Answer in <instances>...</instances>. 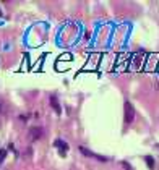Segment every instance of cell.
<instances>
[{"mask_svg": "<svg viewBox=\"0 0 159 170\" xmlns=\"http://www.w3.org/2000/svg\"><path fill=\"white\" fill-rule=\"evenodd\" d=\"M50 107L55 110V113H58V115L62 113V107H60V104H58L57 97H50Z\"/></svg>", "mask_w": 159, "mask_h": 170, "instance_id": "5", "label": "cell"}, {"mask_svg": "<svg viewBox=\"0 0 159 170\" xmlns=\"http://www.w3.org/2000/svg\"><path fill=\"white\" fill-rule=\"evenodd\" d=\"M122 165H124V169H125V170H133V169L130 167L128 164H127V162H122Z\"/></svg>", "mask_w": 159, "mask_h": 170, "instance_id": "8", "label": "cell"}, {"mask_svg": "<svg viewBox=\"0 0 159 170\" xmlns=\"http://www.w3.org/2000/svg\"><path fill=\"white\" fill-rule=\"evenodd\" d=\"M42 134H44V131H42L41 126H33V128H29V136L33 141H38L42 138Z\"/></svg>", "mask_w": 159, "mask_h": 170, "instance_id": "2", "label": "cell"}, {"mask_svg": "<svg viewBox=\"0 0 159 170\" xmlns=\"http://www.w3.org/2000/svg\"><path fill=\"white\" fill-rule=\"evenodd\" d=\"M54 144H55V148H58V149H60V154H62V156H65L67 151H68V144H67V143H63L62 139H57Z\"/></svg>", "mask_w": 159, "mask_h": 170, "instance_id": "4", "label": "cell"}, {"mask_svg": "<svg viewBox=\"0 0 159 170\" xmlns=\"http://www.w3.org/2000/svg\"><path fill=\"white\" fill-rule=\"evenodd\" d=\"M124 109H125V123H132V122L135 120V109H133V105L130 104L128 101L124 104Z\"/></svg>", "mask_w": 159, "mask_h": 170, "instance_id": "1", "label": "cell"}, {"mask_svg": "<svg viewBox=\"0 0 159 170\" xmlns=\"http://www.w3.org/2000/svg\"><path fill=\"white\" fill-rule=\"evenodd\" d=\"M0 16H2V10H0Z\"/></svg>", "mask_w": 159, "mask_h": 170, "instance_id": "9", "label": "cell"}, {"mask_svg": "<svg viewBox=\"0 0 159 170\" xmlns=\"http://www.w3.org/2000/svg\"><path fill=\"white\" fill-rule=\"evenodd\" d=\"M80 151H81L85 156H88V157H94V159H98V160H101V162H106L107 159L106 157H101V156H98V154H94V152H91V151H88L86 148H80Z\"/></svg>", "mask_w": 159, "mask_h": 170, "instance_id": "3", "label": "cell"}, {"mask_svg": "<svg viewBox=\"0 0 159 170\" xmlns=\"http://www.w3.org/2000/svg\"><path fill=\"white\" fill-rule=\"evenodd\" d=\"M145 160H146V164H148L149 169H154V159H153V157H151V156H146Z\"/></svg>", "mask_w": 159, "mask_h": 170, "instance_id": "6", "label": "cell"}, {"mask_svg": "<svg viewBox=\"0 0 159 170\" xmlns=\"http://www.w3.org/2000/svg\"><path fill=\"white\" fill-rule=\"evenodd\" d=\"M5 157H7V151H5V149H0V162H3Z\"/></svg>", "mask_w": 159, "mask_h": 170, "instance_id": "7", "label": "cell"}]
</instances>
